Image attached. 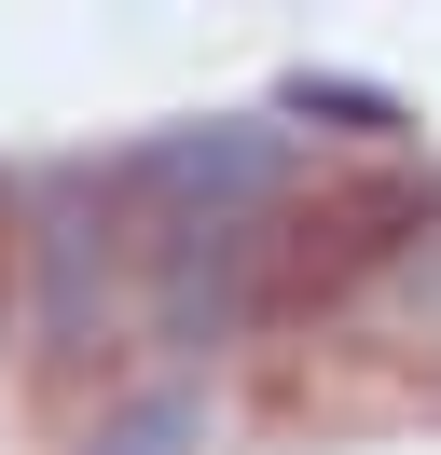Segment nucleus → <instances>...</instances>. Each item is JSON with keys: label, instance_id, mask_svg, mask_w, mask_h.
<instances>
[{"label": "nucleus", "instance_id": "423d86ee", "mask_svg": "<svg viewBox=\"0 0 441 455\" xmlns=\"http://www.w3.org/2000/svg\"><path fill=\"white\" fill-rule=\"evenodd\" d=\"M97 455H193V387H138L124 414L97 427Z\"/></svg>", "mask_w": 441, "mask_h": 455}, {"label": "nucleus", "instance_id": "f03ea898", "mask_svg": "<svg viewBox=\"0 0 441 455\" xmlns=\"http://www.w3.org/2000/svg\"><path fill=\"white\" fill-rule=\"evenodd\" d=\"M110 207H165V221H262L290 207V124L276 111H207V124H165V139L110 152Z\"/></svg>", "mask_w": 441, "mask_h": 455}, {"label": "nucleus", "instance_id": "f257e3e1", "mask_svg": "<svg viewBox=\"0 0 441 455\" xmlns=\"http://www.w3.org/2000/svg\"><path fill=\"white\" fill-rule=\"evenodd\" d=\"M441 221V180L413 166H358L345 194L317 207H276V262H262V317H303V304H345L358 276H386V262H413Z\"/></svg>", "mask_w": 441, "mask_h": 455}, {"label": "nucleus", "instance_id": "7ed1b4c3", "mask_svg": "<svg viewBox=\"0 0 441 455\" xmlns=\"http://www.w3.org/2000/svg\"><path fill=\"white\" fill-rule=\"evenodd\" d=\"M138 304H152L165 345H235L262 317V262H276V207L262 221H152L138 235Z\"/></svg>", "mask_w": 441, "mask_h": 455}, {"label": "nucleus", "instance_id": "20e7f679", "mask_svg": "<svg viewBox=\"0 0 441 455\" xmlns=\"http://www.w3.org/2000/svg\"><path fill=\"white\" fill-rule=\"evenodd\" d=\"M110 276H124V235H110V180H97V221H42V235H28V317H42L55 359H83V345H97Z\"/></svg>", "mask_w": 441, "mask_h": 455}, {"label": "nucleus", "instance_id": "39448f33", "mask_svg": "<svg viewBox=\"0 0 441 455\" xmlns=\"http://www.w3.org/2000/svg\"><path fill=\"white\" fill-rule=\"evenodd\" d=\"M345 124V139H400V97L386 84H358V69H290V84H276V124Z\"/></svg>", "mask_w": 441, "mask_h": 455}]
</instances>
